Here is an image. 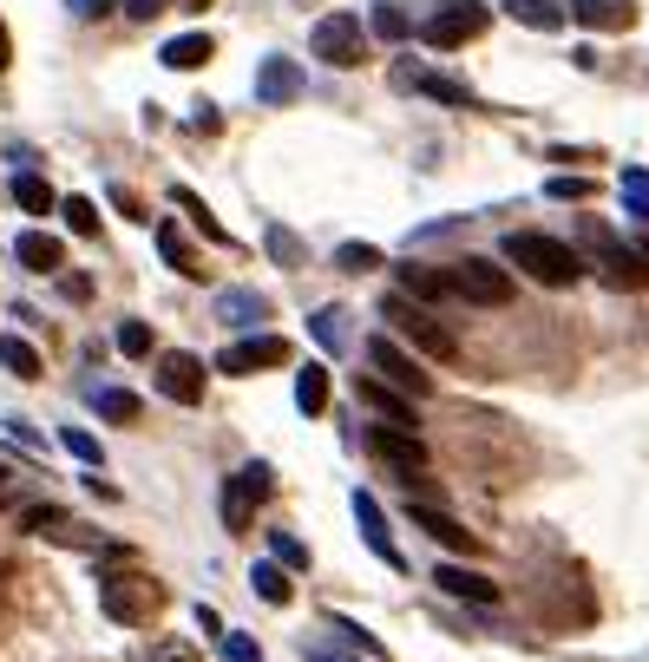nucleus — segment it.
Returning <instances> with one entry per match:
<instances>
[{"label":"nucleus","instance_id":"obj_13","mask_svg":"<svg viewBox=\"0 0 649 662\" xmlns=\"http://www.w3.org/2000/svg\"><path fill=\"white\" fill-rule=\"evenodd\" d=\"M158 394H164V400H178V407H197V400H204V361H197V355H184V348L158 355Z\"/></svg>","mask_w":649,"mask_h":662},{"label":"nucleus","instance_id":"obj_40","mask_svg":"<svg viewBox=\"0 0 649 662\" xmlns=\"http://www.w3.org/2000/svg\"><path fill=\"white\" fill-rule=\"evenodd\" d=\"M270 551H276V564H288V571H295V564H308V551H302V538H283V531L270 538Z\"/></svg>","mask_w":649,"mask_h":662},{"label":"nucleus","instance_id":"obj_10","mask_svg":"<svg viewBox=\"0 0 649 662\" xmlns=\"http://www.w3.org/2000/svg\"><path fill=\"white\" fill-rule=\"evenodd\" d=\"M270 368H288V342L283 335H243V342H230L223 355H216V374H270Z\"/></svg>","mask_w":649,"mask_h":662},{"label":"nucleus","instance_id":"obj_5","mask_svg":"<svg viewBox=\"0 0 649 662\" xmlns=\"http://www.w3.org/2000/svg\"><path fill=\"white\" fill-rule=\"evenodd\" d=\"M270 492H276V466H263V459L236 466V472L223 479V524H230V531H250V518L263 512Z\"/></svg>","mask_w":649,"mask_h":662},{"label":"nucleus","instance_id":"obj_8","mask_svg":"<svg viewBox=\"0 0 649 662\" xmlns=\"http://www.w3.org/2000/svg\"><path fill=\"white\" fill-rule=\"evenodd\" d=\"M453 269V283H459V302H479V308H505L511 302V269L493 263V256H459V263H446Z\"/></svg>","mask_w":649,"mask_h":662},{"label":"nucleus","instance_id":"obj_24","mask_svg":"<svg viewBox=\"0 0 649 662\" xmlns=\"http://www.w3.org/2000/svg\"><path fill=\"white\" fill-rule=\"evenodd\" d=\"M211 53H216V40L211 33H178V40H164V67L171 73H197V67H211Z\"/></svg>","mask_w":649,"mask_h":662},{"label":"nucleus","instance_id":"obj_46","mask_svg":"<svg viewBox=\"0 0 649 662\" xmlns=\"http://www.w3.org/2000/svg\"><path fill=\"white\" fill-rule=\"evenodd\" d=\"M112 204H119V211H125V217H132V223H144V217H151V211H139V197H132V191H125V184H119V191H112Z\"/></svg>","mask_w":649,"mask_h":662},{"label":"nucleus","instance_id":"obj_31","mask_svg":"<svg viewBox=\"0 0 649 662\" xmlns=\"http://www.w3.org/2000/svg\"><path fill=\"white\" fill-rule=\"evenodd\" d=\"M250 590H256L263 603H288V597H295V584H288V571L276 564V558H263V564L250 571Z\"/></svg>","mask_w":649,"mask_h":662},{"label":"nucleus","instance_id":"obj_15","mask_svg":"<svg viewBox=\"0 0 649 662\" xmlns=\"http://www.w3.org/2000/svg\"><path fill=\"white\" fill-rule=\"evenodd\" d=\"M355 524H361V544H367L387 571H407V558H400V544H394L387 512H381V499H374V492H355Z\"/></svg>","mask_w":649,"mask_h":662},{"label":"nucleus","instance_id":"obj_30","mask_svg":"<svg viewBox=\"0 0 649 662\" xmlns=\"http://www.w3.org/2000/svg\"><path fill=\"white\" fill-rule=\"evenodd\" d=\"M92 407H99V420H119V427H132V420L144 414V400L132 394V387H99Z\"/></svg>","mask_w":649,"mask_h":662},{"label":"nucleus","instance_id":"obj_37","mask_svg":"<svg viewBox=\"0 0 649 662\" xmlns=\"http://www.w3.org/2000/svg\"><path fill=\"white\" fill-rule=\"evenodd\" d=\"M60 446H67L72 459H85V466H99V459H105V446L92 440L85 427H60Z\"/></svg>","mask_w":649,"mask_h":662},{"label":"nucleus","instance_id":"obj_50","mask_svg":"<svg viewBox=\"0 0 649 662\" xmlns=\"http://www.w3.org/2000/svg\"><path fill=\"white\" fill-rule=\"evenodd\" d=\"M637 256H643V263H649V230H643V236H637Z\"/></svg>","mask_w":649,"mask_h":662},{"label":"nucleus","instance_id":"obj_47","mask_svg":"<svg viewBox=\"0 0 649 662\" xmlns=\"http://www.w3.org/2000/svg\"><path fill=\"white\" fill-rule=\"evenodd\" d=\"M60 289H67V302H85V295H92V276H60Z\"/></svg>","mask_w":649,"mask_h":662},{"label":"nucleus","instance_id":"obj_39","mask_svg":"<svg viewBox=\"0 0 649 662\" xmlns=\"http://www.w3.org/2000/svg\"><path fill=\"white\" fill-rule=\"evenodd\" d=\"M119 355H151V328L144 322H119Z\"/></svg>","mask_w":649,"mask_h":662},{"label":"nucleus","instance_id":"obj_18","mask_svg":"<svg viewBox=\"0 0 649 662\" xmlns=\"http://www.w3.org/2000/svg\"><path fill=\"white\" fill-rule=\"evenodd\" d=\"M288 99H302V67L288 53H270L256 67V105H288Z\"/></svg>","mask_w":649,"mask_h":662},{"label":"nucleus","instance_id":"obj_36","mask_svg":"<svg viewBox=\"0 0 649 662\" xmlns=\"http://www.w3.org/2000/svg\"><path fill=\"white\" fill-rule=\"evenodd\" d=\"M335 263H342L348 276H367V269H381V249H374V243H342Z\"/></svg>","mask_w":649,"mask_h":662},{"label":"nucleus","instance_id":"obj_25","mask_svg":"<svg viewBox=\"0 0 649 662\" xmlns=\"http://www.w3.org/2000/svg\"><path fill=\"white\" fill-rule=\"evenodd\" d=\"M158 256H164V263H171L178 276H191V283L204 276V263H197V249H191V236H184V230H178V223H171V217L158 223Z\"/></svg>","mask_w":649,"mask_h":662},{"label":"nucleus","instance_id":"obj_44","mask_svg":"<svg viewBox=\"0 0 649 662\" xmlns=\"http://www.w3.org/2000/svg\"><path fill=\"white\" fill-rule=\"evenodd\" d=\"M119 7H125V20H158L171 0H119Z\"/></svg>","mask_w":649,"mask_h":662},{"label":"nucleus","instance_id":"obj_9","mask_svg":"<svg viewBox=\"0 0 649 662\" xmlns=\"http://www.w3.org/2000/svg\"><path fill=\"white\" fill-rule=\"evenodd\" d=\"M99 603H105L112 623H144V617L158 610V584L139 578V571H105V578H99Z\"/></svg>","mask_w":649,"mask_h":662},{"label":"nucleus","instance_id":"obj_1","mask_svg":"<svg viewBox=\"0 0 649 662\" xmlns=\"http://www.w3.org/2000/svg\"><path fill=\"white\" fill-rule=\"evenodd\" d=\"M499 263L525 269V276L545 283V289H577V283H584L577 249L571 243H558V236H545V230H511V236L499 243Z\"/></svg>","mask_w":649,"mask_h":662},{"label":"nucleus","instance_id":"obj_26","mask_svg":"<svg viewBox=\"0 0 649 662\" xmlns=\"http://www.w3.org/2000/svg\"><path fill=\"white\" fill-rule=\"evenodd\" d=\"M505 13L518 27H531V33H558L571 20V7H558V0H505Z\"/></svg>","mask_w":649,"mask_h":662},{"label":"nucleus","instance_id":"obj_21","mask_svg":"<svg viewBox=\"0 0 649 662\" xmlns=\"http://www.w3.org/2000/svg\"><path fill=\"white\" fill-rule=\"evenodd\" d=\"M571 20H584L590 33H623V27H637V7L630 0H571Z\"/></svg>","mask_w":649,"mask_h":662},{"label":"nucleus","instance_id":"obj_38","mask_svg":"<svg viewBox=\"0 0 649 662\" xmlns=\"http://www.w3.org/2000/svg\"><path fill=\"white\" fill-rule=\"evenodd\" d=\"M263 243H270V256H276V263L302 269V236H288L283 223H270V236H263Z\"/></svg>","mask_w":649,"mask_h":662},{"label":"nucleus","instance_id":"obj_52","mask_svg":"<svg viewBox=\"0 0 649 662\" xmlns=\"http://www.w3.org/2000/svg\"><path fill=\"white\" fill-rule=\"evenodd\" d=\"M315 662H348V656H315Z\"/></svg>","mask_w":649,"mask_h":662},{"label":"nucleus","instance_id":"obj_7","mask_svg":"<svg viewBox=\"0 0 649 662\" xmlns=\"http://www.w3.org/2000/svg\"><path fill=\"white\" fill-rule=\"evenodd\" d=\"M308 47H315L322 67H361L367 60V33H361L355 13H322L315 33H308Z\"/></svg>","mask_w":649,"mask_h":662},{"label":"nucleus","instance_id":"obj_12","mask_svg":"<svg viewBox=\"0 0 649 662\" xmlns=\"http://www.w3.org/2000/svg\"><path fill=\"white\" fill-rule=\"evenodd\" d=\"M394 85H400V92H427L433 105H453V112H479L473 85H459V79H446V73H420L414 60H400V67H394Z\"/></svg>","mask_w":649,"mask_h":662},{"label":"nucleus","instance_id":"obj_34","mask_svg":"<svg viewBox=\"0 0 649 662\" xmlns=\"http://www.w3.org/2000/svg\"><path fill=\"white\" fill-rule=\"evenodd\" d=\"M60 217H67V230L85 236V243L99 236V204H92V197H60Z\"/></svg>","mask_w":649,"mask_h":662},{"label":"nucleus","instance_id":"obj_33","mask_svg":"<svg viewBox=\"0 0 649 662\" xmlns=\"http://www.w3.org/2000/svg\"><path fill=\"white\" fill-rule=\"evenodd\" d=\"M367 27H374V40H387V47L414 33V20H407V13H400L394 0H374V13H367Z\"/></svg>","mask_w":649,"mask_h":662},{"label":"nucleus","instance_id":"obj_4","mask_svg":"<svg viewBox=\"0 0 649 662\" xmlns=\"http://www.w3.org/2000/svg\"><path fill=\"white\" fill-rule=\"evenodd\" d=\"M486 27H493V7H486V0H439L427 13V27H420V40H427L433 53H453V47L479 40Z\"/></svg>","mask_w":649,"mask_h":662},{"label":"nucleus","instance_id":"obj_23","mask_svg":"<svg viewBox=\"0 0 649 662\" xmlns=\"http://www.w3.org/2000/svg\"><path fill=\"white\" fill-rule=\"evenodd\" d=\"M295 407H302V420L328 414V361H302L295 368Z\"/></svg>","mask_w":649,"mask_h":662},{"label":"nucleus","instance_id":"obj_17","mask_svg":"<svg viewBox=\"0 0 649 662\" xmlns=\"http://www.w3.org/2000/svg\"><path fill=\"white\" fill-rule=\"evenodd\" d=\"M407 518H414V524L427 531V538L439 544V551H453V558H479V538H473V531H466L459 518L433 512V506H407Z\"/></svg>","mask_w":649,"mask_h":662},{"label":"nucleus","instance_id":"obj_2","mask_svg":"<svg viewBox=\"0 0 649 662\" xmlns=\"http://www.w3.org/2000/svg\"><path fill=\"white\" fill-rule=\"evenodd\" d=\"M381 322H387V335H400V342H414L420 355H433V361H453L459 355V335L439 322V315H427V302H414V295H381Z\"/></svg>","mask_w":649,"mask_h":662},{"label":"nucleus","instance_id":"obj_43","mask_svg":"<svg viewBox=\"0 0 649 662\" xmlns=\"http://www.w3.org/2000/svg\"><path fill=\"white\" fill-rule=\"evenodd\" d=\"M67 7H72V20H105L119 0H67Z\"/></svg>","mask_w":649,"mask_h":662},{"label":"nucleus","instance_id":"obj_3","mask_svg":"<svg viewBox=\"0 0 649 662\" xmlns=\"http://www.w3.org/2000/svg\"><path fill=\"white\" fill-rule=\"evenodd\" d=\"M584 249H590L584 269H597V283H610V289H643L649 283V263L637 256V243H623L610 223H584Z\"/></svg>","mask_w":649,"mask_h":662},{"label":"nucleus","instance_id":"obj_14","mask_svg":"<svg viewBox=\"0 0 649 662\" xmlns=\"http://www.w3.org/2000/svg\"><path fill=\"white\" fill-rule=\"evenodd\" d=\"M367 446H374V459H381L387 472H407V479H420V472L433 466L427 446H420V434H400V427H374Z\"/></svg>","mask_w":649,"mask_h":662},{"label":"nucleus","instance_id":"obj_45","mask_svg":"<svg viewBox=\"0 0 649 662\" xmlns=\"http://www.w3.org/2000/svg\"><path fill=\"white\" fill-rule=\"evenodd\" d=\"M545 191H551V197H590V184H584V177H551Z\"/></svg>","mask_w":649,"mask_h":662},{"label":"nucleus","instance_id":"obj_16","mask_svg":"<svg viewBox=\"0 0 649 662\" xmlns=\"http://www.w3.org/2000/svg\"><path fill=\"white\" fill-rule=\"evenodd\" d=\"M394 276H400V295H414V302H427V308H439V302H459V283H453V269H439V263H394Z\"/></svg>","mask_w":649,"mask_h":662},{"label":"nucleus","instance_id":"obj_53","mask_svg":"<svg viewBox=\"0 0 649 662\" xmlns=\"http://www.w3.org/2000/svg\"><path fill=\"white\" fill-rule=\"evenodd\" d=\"M0 486H7V466H0Z\"/></svg>","mask_w":649,"mask_h":662},{"label":"nucleus","instance_id":"obj_28","mask_svg":"<svg viewBox=\"0 0 649 662\" xmlns=\"http://www.w3.org/2000/svg\"><path fill=\"white\" fill-rule=\"evenodd\" d=\"M0 368L13 374V380H40V348L33 342H20V335H0Z\"/></svg>","mask_w":649,"mask_h":662},{"label":"nucleus","instance_id":"obj_32","mask_svg":"<svg viewBox=\"0 0 649 662\" xmlns=\"http://www.w3.org/2000/svg\"><path fill=\"white\" fill-rule=\"evenodd\" d=\"M308 335H315L322 348H348V308H335V302L315 308V315H308Z\"/></svg>","mask_w":649,"mask_h":662},{"label":"nucleus","instance_id":"obj_27","mask_svg":"<svg viewBox=\"0 0 649 662\" xmlns=\"http://www.w3.org/2000/svg\"><path fill=\"white\" fill-rule=\"evenodd\" d=\"M13 204H20L27 217H47V211H60V197H53V184H47L40 171H13Z\"/></svg>","mask_w":649,"mask_h":662},{"label":"nucleus","instance_id":"obj_35","mask_svg":"<svg viewBox=\"0 0 649 662\" xmlns=\"http://www.w3.org/2000/svg\"><path fill=\"white\" fill-rule=\"evenodd\" d=\"M623 211L637 230H649V171H623Z\"/></svg>","mask_w":649,"mask_h":662},{"label":"nucleus","instance_id":"obj_48","mask_svg":"<svg viewBox=\"0 0 649 662\" xmlns=\"http://www.w3.org/2000/svg\"><path fill=\"white\" fill-rule=\"evenodd\" d=\"M191 125H197V132H216V125H223V112H216L211 99H204V105H197V119H191Z\"/></svg>","mask_w":649,"mask_h":662},{"label":"nucleus","instance_id":"obj_41","mask_svg":"<svg viewBox=\"0 0 649 662\" xmlns=\"http://www.w3.org/2000/svg\"><path fill=\"white\" fill-rule=\"evenodd\" d=\"M223 662H263L256 636H223Z\"/></svg>","mask_w":649,"mask_h":662},{"label":"nucleus","instance_id":"obj_11","mask_svg":"<svg viewBox=\"0 0 649 662\" xmlns=\"http://www.w3.org/2000/svg\"><path fill=\"white\" fill-rule=\"evenodd\" d=\"M361 407H374L381 414V427H400V434H420V400H407V394H394L381 374H361L355 380Z\"/></svg>","mask_w":649,"mask_h":662},{"label":"nucleus","instance_id":"obj_51","mask_svg":"<svg viewBox=\"0 0 649 662\" xmlns=\"http://www.w3.org/2000/svg\"><path fill=\"white\" fill-rule=\"evenodd\" d=\"M178 7H191V13H204V7H211V0H178Z\"/></svg>","mask_w":649,"mask_h":662},{"label":"nucleus","instance_id":"obj_29","mask_svg":"<svg viewBox=\"0 0 649 662\" xmlns=\"http://www.w3.org/2000/svg\"><path fill=\"white\" fill-rule=\"evenodd\" d=\"M171 197H178V211H184V217L197 223V236H211V243H223V249H230V230H223V223L211 217V204H204V197H197L191 184H178Z\"/></svg>","mask_w":649,"mask_h":662},{"label":"nucleus","instance_id":"obj_49","mask_svg":"<svg viewBox=\"0 0 649 662\" xmlns=\"http://www.w3.org/2000/svg\"><path fill=\"white\" fill-rule=\"evenodd\" d=\"M7 60H13V47H7V20H0V73H7Z\"/></svg>","mask_w":649,"mask_h":662},{"label":"nucleus","instance_id":"obj_22","mask_svg":"<svg viewBox=\"0 0 649 662\" xmlns=\"http://www.w3.org/2000/svg\"><path fill=\"white\" fill-rule=\"evenodd\" d=\"M263 315H270V295L263 289H223L216 295V322H223V328H256Z\"/></svg>","mask_w":649,"mask_h":662},{"label":"nucleus","instance_id":"obj_20","mask_svg":"<svg viewBox=\"0 0 649 662\" xmlns=\"http://www.w3.org/2000/svg\"><path fill=\"white\" fill-rule=\"evenodd\" d=\"M433 584L446 590V597H459V603H499V584L486 571H473V564H439Z\"/></svg>","mask_w":649,"mask_h":662},{"label":"nucleus","instance_id":"obj_42","mask_svg":"<svg viewBox=\"0 0 649 662\" xmlns=\"http://www.w3.org/2000/svg\"><path fill=\"white\" fill-rule=\"evenodd\" d=\"M335 630H342V636H348V643H355V650H367V656H381V643H374V636H367V630H361V623H348V617H335Z\"/></svg>","mask_w":649,"mask_h":662},{"label":"nucleus","instance_id":"obj_19","mask_svg":"<svg viewBox=\"0 0 649 662\" xmlns=\"http://www.w3.org/2000/svg\"><path fill=\"white\" fill-rule=\"evenodd\" d=\"M13 256H20V269H33V276H60L67 243L47 236V230H20V236H13Z\"/></svg>","mask_w":649,"mask_h":662},{"label":"nucleus","instance_id":"obj_6","mask_svg":"<svg viewBox=\"0 0 649 662\" xmlns=\"http://www.w3.org/2000/svg\"><path fill=\"white\" fill-rule=\"evenodd\" d=\"M367 368L381 374V380H387L394 394H407V400H427V394H433L427 368H420V361H414V355H407V348H400V342L387 335V328H381V335L367 342Z\"/></svg>","mask_w":649,"mask_h":662}]
</instances>
